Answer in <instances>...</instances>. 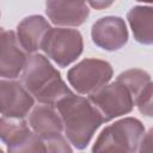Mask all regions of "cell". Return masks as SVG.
Returning a JSON list of instances; mask_svg holds the SVG:
<instances>
[{"label":"cell","instance_id":"6da1fadb","mask_svg":"<svg viewBox=\"0 0 153 153\" xmlns=\"http://www.w3.org/2000/svg\"><path fill=\"white\" fill-rule=\"evenodd\" d=\"M63 121V133L76 149H84L91 142L96 130L105 122L102 112L82 96L71 93L55 104Z\"/></svg>","mask_w":153,"mask_h":153},{"label":"cell","instance_id":"3957f363","mask_svg":"<svg viewBox=\"0 0 153 153\" xmlns=\"http://www.w3.org/2000/svg\"><path fill=\"white\" fill-rule=\"evenodd\" d=\"M145 133V126L140 120L121 118L100 131L92 152H137Z\"/></svg>","mask_w":153,"mask_h":153},{"label":"cell","instance_id":"5b68a950","mask_svg":"<svg viewBox=\"0 0 153 153\" xmlns=\"http://www.w3.org/2000/svg\"><path fill=\"white\" fill-rule=\"evenodd\" d=\"M114 75L111 65L100 59H84L73 66L67 73L69 85L82 96H90L104 85Z\"/></svg>","mask_w":153,"mask_h":153},{"label":"cell","instance_id":"7a4b0ae2","mask_svg":"<svg viewBox=\"0 0 153 153\" xmlns=\"http://www.w3.org/2000/svg\"><path fill=\"white\" fill-rule=\"evenodd\" d=\"M22 82L42 104L55 105L60 99L73 93L48 56L42 54L29 55L22 73Z\"/></svg>","mask_w":153,"mask_h":153},{"label":"cell","instance_id":"52a82bcc","mask_svg":"<svg viewBox=\"0 0 153 153\" xmlns=\"http://www.w3.org/2000/svg\"><path fill=\"white\" fill-rule=\"evenodd\" d=\"M0 137L8 152H47L43 140L24 118L1 116Z\"/></svg>","mask_w":153,"mask_h":153},{"label":"cell","instance_id":"277c9868","mask_svg":"<svg viewBox=\"0 0 153 153\" xmlns=\"http://www.w3.org/2000/svg\"><path fill=\"white\" fill-rule=\"evenodd\" d=\"M43 53L59 67H67L82 54L84 39L76 29L51 27L42 43Z\"/></svg>","mask_w":153,"mask_h":153},{"label":"cell","instance_id":"9c48e42d","mask_svg":"<svg viewBox=\"0 0 153 153\" xmlns=\"http://www.w3.org/2000/svg\"><path fill=\"white\" fill-rule=\"evenodd\" d=\"M91 37L93 43L100 49L115 51L127 44L129 35L123 18L106 16L99 18L92 25Z\"/></svg>","mask_w":153,"mask_h":153},{"label":"cell","instance_id":"9a60e30c","mask_svg":"<svg viewBox=\"0 0 153 153\" xmlns=\"http://www.w3.org/2000/svg\"><path fill=\"white\" fill-rule=\"evenodd\" d=\"M116 79L118 81L123 82L129 88V91L131 92V94L134 96L135 102H136V98L140 94V92L151 81V75L148 72H146L143 69L131 68V69H127V71L120 73Z\"/></svg>","mask_w":153,"mask_h":153},{"label":"cell","instance_id":"2e32d148","mask_svg":"<svg viewBox=\"0 0 153 153\" xmlns=\"http://www.w3.org/2000/svg\"><path fill=\"white\" fill-rule=\"evenodd\" d=\"M135 105L147 117H153V81H149L136 98Z\"/></svg>","mask_w":153,"mask_h":153},{"label":"cell","instance_id":"d6986e66","mask_svg":"<svg viewBox=\"0 0 153 153\" xmlns=\"http://www.w3.org/2000/svg\"><path fill=\"white\" fill-rule=\"evenodd\" d=\"M139 2H145V4H153V0H136Z\"/></svg>","mask_w":153,"mask_h":153},{"label":"cell","instance_id":"30bf717a","mask_svg":"<svg viewBox=\"0 0 153 153\" xmlns=\"http://www.w3.org/2000/svg\"><path fill=\"white\" fill-rule=\"evenodd\" d=\"M0 38V76L2 79H16L23 73L29 57L27 53L20 45L14 31L1 29Z\"/></svg>","mask_w":153,"mask_h":153},{"label":"cell","instance_id":"4fadbf2b","mask_svg":"<svg viewBox=\"0 0 153 153\" xmlns=\"http://www.w3.org/2000/svg\"><path fill=\"white\" fill-rule=\"evenodd\" d=\"M49 22L39 14L24 18L17 26V37L27 54H33L42 48L43 39L50 30Z\"/></svg>","mask_w":153,"mask_h":153},{"label":"cell","instance_id":"ba28073f","mask_svg":"<svg viewBox=\"0 0 153 153\" xmlns=\"http://www.w3.org/2000/svg\"><path fill=\"white\" fill-rule=\"evenodd\" d=\"M35 105V97L23 85L13 79L0 80L1 116L10 118L26 117Z\"/></svg>","mask_w":153,"mask_h":153},{"label":"cell","instance_id":"8992f818","mask_svg":"<svg viewBox=\"0 0 153 153\" xmlns=\"http://www.w3.org/2000/svg\"><path fill=\"white\" fill-rule=\"evenodd\" d=\"M88 99L102 112L105 122L131 112L135 105V98L129 88L117 79L91 93Z\"/></svg>","mask_w":153,"mask_h":153},{"label":"cell","instance_id":"8fae6325","mask_svg":"<svg viewBox=\"0 0 153 153\" xmlns=\"http://www.w3.org/2000/svg\"><path fill=\"white\" fill-rule=\"evenodd\" d=\"M45 13L56 26H80L90 16L87 0H45Z\"/></svg>","mask_w":153,"mask_h":153},{"label":"cell","instance_id":"e0dca14e","mask_svg":"<svg viewBox=\"0 0 153 153\" xmlns=\"http://www.w3.org/2000/svg\"><path fill=\"white\" fill-rule=\"evenodd\" d=\"M139 152H153V128L145 133L139 147Z\"/></svg>","mask_w":153,"mask_h":153},{"label":"cell","instance_id":"5bb4252c","mask_svg":"<svg viewBox=\"0 0 153 153\" xmlns=\"http://www.w3.org/2000/svg\"><path fill=\"white\" fill-rule=\"evenodd\" d=\"M133 36L141 44H153V6H134L127 14Z\"/></svg>","mask_w":153,"mask_h":153},{"label":"cell","instance_id":"ac0fdd59","mask_svg":"<svg viewBox=\"0 0 153 153\" xmlns=\"http://www.w3.org/2000/svg\"><path fill=\"white\" fill-rule=\"evenodd\" d=\"M87 2L92 8L100 11L110 7L115 2V0H87Z\"/></svg>","mask_w":153,"mask_h":153},{"label":"cell","instance_id":"7c38bea8","mask_svg":"<svg viewBox=\"0 0 153 153\" xmlns=\"http://www.w3.org/2000/svg\"><path fill=\"white\" fill-rule=\"evenodd\" d=\"M29 124L43 141L62 135L65 129L59 110L51 104L35 106L29 114Z\"/></svg>","mask_w":153,"mask_h":153}]
</instances>
